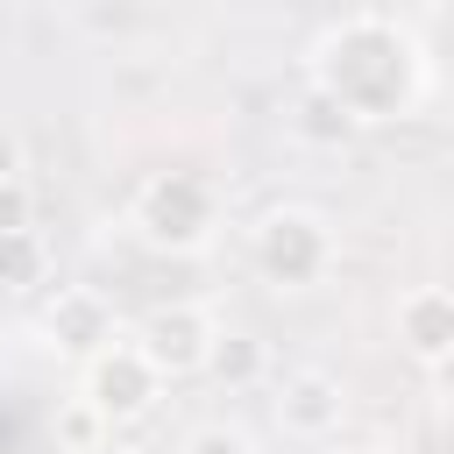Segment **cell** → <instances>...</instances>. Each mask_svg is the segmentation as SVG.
Segmentation results:
<instances>
[{
	"label": "cell",
	"mask_w": 454,
	"mask_h": 454,
	"mask_svg": "<svg viewBox=\"0 0 454 454\" xmlns=\"http://www.w3.org/2000/svg\"><path fill=\"white\" fill-rule=\"evenodd\" d=\"M305 85L319 99H333L355 128H390L411 121L433 92V64L426 43L390 21V14H340L312 35L305 50Z\"/></svg>",
	"instance_id": "1"
},
{
	"label": "cell",
	"mask_w": 454,
	"mask_h": 454,
	"mask_svg": "<svg viewBox=\"0 0 454 454\" xmlns=\"http://www.w3.org/2000/svg\"><path fill=\"white\" fill-rule=\"evenodd\" d=\"M128 234L156 255H206L227 227V206H220V184L206 170H149L135 192H128Z\"/></svg>",
	"instance_id": "2"
},
{
	"label": "cell",
	"mask_w": 454,
	"mask_h": 454,
	"mask_svg": "<svg viewBox=\"0 0 454 454\" xmlns=\"http://www.w3.org/2000/svg\"><path fill=\"white\" fill-rule=\"evenodd\" d=\"M340 262V234L319 206H270L248 220V270L270 291H319Z\"/></svg>",
	"instance_id": "3"
},
{
	"label": "cell",
	"mask_w": 454,
	"mask_h": 454,
	"mask_svg": "<svg viewBox=\"0 0 454 454\" xmlns=\"http://www.w3.org/2000/svg\"><path fill=\"white\" fill-rule=\"evenodd\" d=\"M163 390H170V383L142 362V348H135L128 333L78 362V397H85L106 426H142V419L163 404Z\"/></svg>",
	"instance_id": "4"
},
{
	"label": "cell",
	"mask_w": 454,
	"mask_h": 454,
	"mask_svg": "<svg viewBox=\"0 0 454 454\" xmlns=\"http://www.w3.org/2000/svg\"><path fill=\"white\" fill-rule=\"evenodd\" d=\"M213 333H220V319H213L206 305H192V298H163V305H149V312L135 319L128 340L142 348V362H149L163 383H177V376H199V369H206Z\"/></svg>",
	"instance_id": "5"
},
{
	"label": "cell",
	"mask_w": 454,
	"mask_h": 454,
	"mask_svg": "<svg viewBox=\"0 0 454 454\" xmlns=\"http://www.w3.org/2000/svg\"><path fill=\"white\" fill-rule=\"evenodd\" d=\"M35 340L50 355H64V362H85L106 340H121V319H114L106 291H92V284H50V305L35 312Z\"/></svg>",
	"instance_id": "6"
},
{
	"label": "cell",
	"mask_w": 454,
	"mask_h": 454,
	"mask_svg": "<svg viewBox=\"0 0 454 454\" xmlns=\"http://www.w3.org/2000/svg\"><path fill=\"white\" fill-rule=\"evenodd\" d=\"M270 411H277V426H284L291 440L319 447V440H333V433L348 426V383H340L333 369H319V362H298V369L277 376Z\"/></svg>",
	"instance_id": "7"
},
{
	"label": "cell",
	"mask_w": 454,
	"mask_h": 454,
	"mask_svg": "<svg viewBox=\"0 0 454 454\" xmlns=\"http://www.w3.org/2000/svg\"><path fill=\"white\" fill-rule=\"evenodd\" d=\"M390 333H397V348H404L419 369L440 376V369L454 362V291H447V284H411V291H397Z\"/></svg>",
	"instance_id": "8"
},
{
	"label": "cell",
	"mask_w": 454,
	"mask_h": 454,
	"mask_svg": "<svg viewBox=\"0 0 454 454\" xmlns=\"http://www.w3.org/2000/svg\"><path fill=\"white\" fill-rule=\"evenodd\" d=\"M50 241L35 227H14L0 234V298H28V291H50Z\"/></svg>",
	"instance_id": "9"
},
{
	"label": "cell",
	"mask_w": 454,
	"mask_h": 454,
	"mask_svg": "<svg viewBox=\"0 0 454 454\" xmlns=\"http://www.w3.org/2000/svg\"><path fill=\"white\" fill-rule=\"evenodd\" d=\"M262 369H270L262 340H255V333H241V326H220V333H213V348H206V369H199V376H213L220 390H248V383H262Z\"/></svg>",
	"instance_id": "10"
},
{
	"label": "cell",
	"mask_w": 454,
	"mask_h": 454,
	"mask_svg": "<svg viewBox=\"0 0 454 454\" xmlns=\"http://www.w3.org/2000/svg\"><path fill=\"white\" fill-rule=\"evenodd\" d=\"M291 135H298L305 149H340V142L355 135V121H348L333 99H319V92L305 85V92H298V106H291Z\"/></svg>",
	"instance_id": "11"
},
{
	"label": "cell",
	"mask_w": 454,
	"mask_h": 454,
	"mask_svg": "<svg viewBox=\"0 0 454 454\" xmlns=\"http://www.w3.org/2000/svg\"><path fill=\"white\" fill-rule=\"evenodd\" d=\"M106 440H114V426L85 397H64L57 404V454H106Z\"/></svg>",
	"instance_id": "12"
},
{
	"label": "cell",
	"mask_w": 454,
	"mask_h": 454,
	"mask_svg": "<svg viewBox=\"0 0 454 454\" xmlns=\"http://www.w3.org/2000/svg\"><path fill=\"white\" fill-rule=\"evenodd\" d=\"M177 454H255V433L234 426V419H199V426L184 433Z\"/></svg>",
	"instance_id": "13"
},
{
	"label": "cell",
	"mask_w": 454,
	"mask_h": 454,
	"mask_svg": "<svg viewBox=\"0 0 454 454\" xmlns=\"http://www.w3.org/2000/svg\"><path fill=\"white\" fill-rule=\"evenodd\" d=\"M14 227H35V199H28V177L0 184V234H14Z\"/></svg>",
	"instance_id": "14"
},
{
	"label": "cell",
	"mask_w": 454,
	"mask_h": 454,
	"mask_svg": "<svg viewBox=\"0 0 454 454\" xmlns=\"http://www.w3.org/2000/svg\"><path fill=\"white\" fill-rule=\"evenodd\" d=\"M21 170H28V142H21L14 121H0V184H14Z\"/></svg>",
	"instance_id": "15"
},
{
	"label": "cell",
	"mask_w": 454,
	"mask_h": 454,
	"mask_svg": "<svg viewBox=\"0 0 454 454\" xmlns=\"http://www.w3.org/2000/svg\"><path fill=\"white\" fill-rule=\"evenodd\" d=\"M128 7H142V14H163V7H177V0H128Z\"/></svg>",
	"instance_id": "16"
},
{
	"label": "cell",
	"mask_w": 454,
	"mask_h": 454,
	"mask_svg": "<svg viewBox=\"0 0 454 454\" xmlns=\"http://www.w3.org/2000/svg\"><path fill=\"white\" fill-rule=\"evenodd\" d=\"M362 454H404V447H362Z\"/></svg>",
	"instance_id": "17"
},
{
	"label": "cell",
	"mask_w": 454,
	"mask_h": 454,
	"mask_svg": "<svg viewBox=\"0 0 454 454\" xmlns=\"http://www.w3.org/2000/svg\"><path fill=\"white\" fill-rule=\"evenodd\" d=\"M0 390H7V362H0Z\"/></svg>",
	"instance_id": "18"
}]
</instances>
